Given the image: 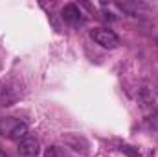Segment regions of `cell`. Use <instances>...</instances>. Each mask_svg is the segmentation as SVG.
<instances>
[{"instance_id":"1","label":"cell","mask_w":158,"mask_h":157,"mask_svg":"<svg viewBox=\"0 0 158 157\" xmlns=\"http://www.w3.org/2000/svg\"><path fill=\"white\" fill-rule=\"evenodd\" d=\"M0 137L20 142L24 137H28V124L15 117L0 118Z\"/></svg>"},{"instance_id":"2","label":"cell","mask_w":158,"mask_h":157,"mask_svg":"<svg viewBox=\"0 0 158 157\" xmlns=\"http://www.w3.org/2000/svg\"><path fill=\"white\" fill-rule=\"evenodd\" d=\"M22 96V89L17 81H6L0 85V104L2 105H13Z\"/></svg>"},{"instance_id":"3","label":"cell","mask_w":158,"mask_h":157,"mask_svg":"<svg viewBox=\"0 0 158 157\" xmlns=\"http://www.w3.org/2000/svg\"><path fill=\"white\" fill-rule=\"evenodd\" d=\"M90 37L96 41L99 46H103V48H116L119 44L118 35L112 30H109V28H94L90 32Z\"/></svg>"},{"instance_id":"4","label":"cell","mask_w":158,"mask_h":157,"mask_svg":"<svg viewBox=\"0 0 158 157\" xmlns=\"http://www.w3.org/2000/svg\"><path fill=\"white\" fill-rule=\"evenodd\" d=\"M19 155L20 157H37L40 152V144L35 137H24L20 142H19V148H17Z\"/></svg>"},{"instance_id":"5","label":"cell","mask_w":158,"mask_h":157,"mask_svg":"<svg viewBox=\"0 0 158 157\" xmlns=\"http://www.w3.org/2000/svg\"><path fill=\"white\" fill-rule=\"evenodd\" d=\"M156 92H158V89H156L155 83H151V81H142V83L138 85L136 96H138V100H140L143 105H147V104H153V102H155Z\"/></svg>"},{"instance_id":"6","label":"cell","mask_w":158,"mask_h":157,"mask_svg":"<svg viewBox=\"0 0 158 157\" xmlns=\"http://www.w3.org/2000/svg\"><path fill=\"white\" fill-rule=\"evenodd\" d=\"M61 15H63V19H64L68 24H79V22L83 20L81 11H79V7L76 4H66V6L61 9Z\"/></svg>"},{"instance_id":"7","label":"cell","mask_w":158,"mask_h":157,"mask_svg":"<svg viewBox=\"0 0 158 157\" xmlns=\"http://www.w3.org/2000/svg\"><path fill=\"white\" fill-rule=\"evenodd\" d=\"M149 124H151V128H153V129H156V131H158V113H155V115L151 117Z\"/></svg>"}]
</instances>
